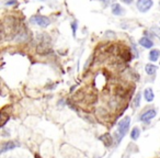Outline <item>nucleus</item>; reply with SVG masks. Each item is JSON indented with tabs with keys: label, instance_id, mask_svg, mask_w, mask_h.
<instances>
[{
	"label": "nucleus",
	"instance_id": "obj_16",
	"mask_svg": "<svg viewBox=\"0 0 160 158\" xmlns=\"http://www.w3.org/2000/svg\"><path fill=\"white\" fill-rule=\"evenodd\" d=\"M100 1H102V2L104 3L105 6H108V4H110V3H112L114 0H100Z\"/></svg>",
	"mask_w": 160,
	"mask_h": 158
},
{
	"label": "nucleus",
	"instance_id": "obj_3",
	"mask_svg": "<svg viewBox=\"0 0 160 158\" xmlns=\"http://www.w3.org/2000/svg\"><path fill=\"white\" fill-rule=\"evenodd\" d=\"M154 2L153 0H138L137 1V9L141 12H147L150 10V8L153 7Z\"/></svg>",
	"mask_w": 160,
	"mask_h": 158
},
{
	"label": "nucleus",
	"instance_id": "obj_6",
	"mask_svg": "<svg viewBox=\"0 0 160 158\" xmlns=\"http://www.w3.org/2000/svg\"><path fill=\"white\" fill-rule=\"evenodd\" d=\"M100 141H102V143L106 147H109L113 144V139L112 136L110 135L109 133H105V134H103V135L100 136Z\"/></svg>",
	"mask_w": 160,
	"mask_h": 158
},
{
	"label": "nucleus",
	"instance_id": "obj_14",
	"mask_svg": "<svg viewBox=\"0 0 160 158\" xmlns=\"http://www.w3.org/2000/svg\"><path fill=\"white\" fill-rule=\"evenodd\" d=\"M9 121V114H6V113H1V126H4L6 123Z\"/></svg>",
	"mask_w": 160,
	"mask_h": 158
},
{
	"label": "nucleus",
	"instance_id": "obj_1",
	"mask_svg": "<svg viewBox=\"0 0 160 158\" xmlns=\"http://www.w3.org/2000/svg\"><path fill=\"white\" fill-rule=\"evenodd\" d=\"M129 123H131V118L129 116H125L117 125V143L120 142V139L126 134V132L129 129Z\"/></svg>",
	"mask_w": 160,
	"mask_h": 158
},
{
	"label": "nucleus",
	"instance_id": "obj_21",
	"mask_svg": "<svg viewBox=\"0 0 160 158\" xmlns=\"http://www.w3.org/2000/svg\"><path fill=\"white\" fill-rule=\"evenodd\" d=\"M41 1H44V0H41Z\"/></svg>",
	"mask_w": 160,
	"mask_h": 158
},
{
	"label": "nucleus",
	"instance_id": "obj_5",
	"mask_svg": "<svg viewBox=\"0 0 160 158\" xmlns=\"http://www.w3.org/2000/svg\"><path fill=\"white\" fill-rule=\"evenodd\" d=\"M20 146L19 143L14 142V141H9V142H6L2 144V147H1V153H6L8 151H11V149H14L16 147Z\"/></svg>",
	"mask_w": 160,
	"mask_h": 158
},
{
	"label": "nucleus",
	"instance_id": "obj_15",
	"mask_svg": "<svg viewBox=\"0 0 160 158\" xmlns=\"http://www.w3.org/2000/svg\"><path fill=\"white\" fill-rule=\"evenodd\" d=\"M150 31L154 33V34L157 36V37H159V39H160V28L154 26V28H151V29H150Z\"/></svg>",
	"mask_w": 160,
	"mask_h": 158
},
{
	"label": "nucleus",
	"instance_id": "obj_17",
	"mask_svg": "<svg viewBox=\"0 0 160 158\" xmlns=\"http://www.w3.org/2000/svg\"><path fill=\"white\" fill-rule=\"evenodd\" d=\"M16 0H11V1H7L6 4L7 6H12V4H16Z\"/></svg>",
	"mask_w": 160,
	"mask_h": 158
},
{
	"label": "nucleus",
	"instance_id": "obj_11",
	"mask_svg": "<svg viewBox=\"0 0 160 158\" xmlns=\"http://www.w3.org/2000/svg\"><path fill=\"white\" fill-rule=\"evenodd\" d=\"M145 70L147 73L148 75H154L157 70V66H155L153 64H147L146 65V67H145Z\"/></svg>",
	"mask_w": 160,
	"mask_h": 158
},
{
	"label": "nucleus",
	"instance_id": "obj_8",
	"mask_svg": "<svg viewBox=\"0 0 160 158\" xmlns=\"http://www.w3.org/2000/svg\"><path fill=\"white\" fill-rule=\"evenodd\" d=\"M112 13L115 14V16H121V14L124 13V10H123V8L121 7V4L114 3V4H112Z\"/></svg>",
	"mask_w": 160,
	"mask_h": 158
},
{
	"label": "nucleus",
	"instance_id": "obj_20",
	"mask_svg": "<svg viewBox=\"0 0 160 158\" xmlns=\"http://www.w3.org/2000/svg\"><path fill=\"white\" fill-rule=\"evenodd\" d=\"M35 158H41V156L39 155V154H35V156H34Z\"/></svg>",
	"mask_w": 160,
	"mask_h": 158
},
{
	"label": "nucleus",
	"instance_id": "obj_19",
	"mask_svg": "<svg viewBox=\"0 0 160 158\" xmlns=\"http://www.w3.org/2000/svg\"><path fill=\"white\" fill-rule=\"evenodd\" d=\"M123 2H124V3H127V4H129V3L133 2V0H123Z\"/></svg>",
	"mask_w": 160,
	"mask_h": 158
},
{
	"label": "nucleus",
	"instance_id": "obj_7",
	"mask_svg": "<svg viewBox=\"0 0 160 158\" xmlns=\"http://www.w3.org/2000/svg\"><path fill=\"white\" fill-rule=\"evenodd\" d=\"M139 44H141L143 47H145V49H151L153 46H154V43H153V41L151 40H149L148 37H141V40H139Z\"/></svg>",
	"mask_w": 160,
	"mask_h": 158
},
{
	"label": "nucleus",
	"instance_id": "obj_4",
	"mask_svg": "<svg viewBox=\"0 0 160 158\" xmlns=\"http://www.w3.org/2000/svg\"><path fill=\"white\" fill-rule=\"evenodd\" d=\"M156 114H157L156 110L149 109V110H147L145 113H143L139 119H141V121H143V122H149L151 119H154L155 116H156Z\"/></svg>",
	"mask_w": 160,
	"mask_h": 158
},
{
	"label": "nucleus",
	"instance_id": "obj_2",
	"mask_svg": "<svg viewBox=\"0 0 160 158\" xmlns=\"http://www.w3.org/2000/svg\"><path fill=\"white\" fill-rule=\"evenodd\" d=\"M31 23L33 24H37V25L42 26V28H46V26L49 25V23H51V20L46 18V16H32L31 18Z\"/></svg>",
	"mask_w": 160,
	"mask_h": 158
},
{
	"label": "nucleus",
	"instance_id": "obj_13",
	"mask_svg": "<svg viewBox=\"0 0 160 158\" xmlns=\"http://www.w3.org/2000/svg\"><path fill=\"white\" fill-rule=\"evenodd\" d=\"M141 94H136V97L134 98V101H133V104H134L135 108H138V106H139V104H141Z\"/></svg>",
	"mask_w": 160,
	"mask_h": 158
},
{
	"label": "nucleus",
	"instance_id": "obj_10",
	"mask_svg": "<svg viewBox=\"0 0 160 158\" xmlns=\"http://www.w3.org/2000/svg\"><path fill=\"white\" fill-rule=\"evenodd\" d=\"M159 56H160L159 49H153V51H150V53H149V59H150L151 61H158Z\"/></svg>",
	"mask_w": 160,
	"mask_h": 158
},
{
	"label": "nucleus",
	"instance_id": "obj_9",
	"mask_svg": "<svg viewBox=\"0 0 160 158\" xmlns=\"http://www.w3.org/2000/svg\"><path fill=\"white\" fill-rule=\"evenodd\" d=\"M144 94H145V99H146L148 102H151V101L154 100L155 96H154V91H153V89H150V88H147V89L145 90Z\"/></svg>",
	"mask_w": 160,
	"mask_h": 158
},
{
	"label": "nucleus",
	"instance_id": "obj_18",
	"mask_svg": "<svg viewBox=\"0 0 160 158\" xmlns=\"http://www.w3.org/2000/svg\"><path fill=\"white\" fill-rule=\"evenodd\" d=\"M71 28H73V31H74V34L76 33V29H77V22H74L71 24Z\"/></svg>",
	"mask_w": 160,
	"mask_h": 158
},
{
	"label": "nucleus",
	"instance_id": "obj_12",
	"mask_svg": "<svg viewBox=\"0 0 160 158\" xmlns=\"http://www.w3.org/2000/svg\"><path fill=\"white\" fill-rule=\"evenodd\" d=\"M139 135H141V130L138 129V127H134V129L132 130V132H131V137H132V139L136 141V139H138Z\"/></svg>",
	"mask_w": 160,
	"mask_h": 158
}]
</instances>
